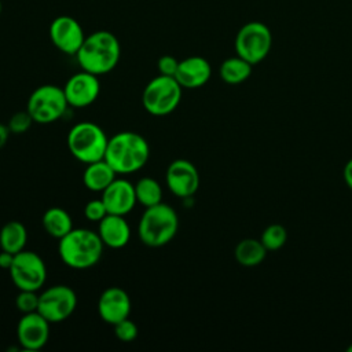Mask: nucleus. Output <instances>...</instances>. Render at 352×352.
I'll list each match as a JSON object with an SVG mask.
<instances>
[{
  "label": "nucleus",
  "instance_id": "obj_5",
  "mask_svg": "<svg viewBox=\"0 0 352 352\" xmlns=\"http://www.w3.org/2000/svg\"><path fill=\"white\" fill-rule=\"evenodd\" d=\"M109 138L95 122L82 121L73 125L67 133L66 144L70 154L82 164L104 158Z\"/></svg>",
  "mask_w": 352,
  "mask_h": 352
},
{
  "label": "nucleus",
  "instance_id": "obj_27",
  "mask_svg": "<svg viewBox=\"0 0 352 352\" xmlns=\"http://www.w3.org/2000/svg\"><path fill=\"white\" fill-rule=\"evenodd\" d=\"M114 334L122 342H132L138 337V326L129 318L114 324Z\"/></svg>",
  "mask_w": 352,
  "mask_h": 352
},
{
  "label": "nucleus",
  "instance_id": "obj_12",
  "mask_svg": "<svg viewBox=\"0 0 352 352\" xmlns=\"http://www.w3.org/2000/svg\"><path fill=\"white\" fill-rule=\"evenodd\" d=\"M52 44L66 55H76L85 40V33L77 19L69 15L56 16L50 25Z\"/></svg>",
  "mask_w": 352,
  "mask_h": 352
},
{
  "label": "nucleus",
  "instance_id": "obj_26",
  "mask_svg": "<svg viewBox=\"0 0 352 352\" xmlns=\"http://www.w3.org/2000/svg\"><path fill=\"white\" fill-rule=\"evenodd\" d=\"M15 305L22 314L36 312L38 308V294L34 290H19L15 297Z\"/></svg>",
  "mask_w": 352,
  "mask_h": 352
},
{
  "label": "nucleus",
  "instance_id": "obj_11",
  "mask_svg": "<svg viewBox=\"0 0 352 352\" xmlns=\"http://www.w3.org/2000/svg\"><path fill=\"white\" fill-rule=\"evenodd\" d=\"M165 183L168 190L177 198H191L199 187V173L188 160L172 161L165 172Z\"/></svg>",
  "mask_w": 352,
  "mask_h": 352
},
{
  "label": "nucleus",
  "instance_id": "obj_4",
  "mask_svg": "<svg viewBox=\"0 0 352 352\" xmlns=\"http://www.w3.org/2000/svg\"><path fill=\"white\" fill-rule=\"evenodd\" d=\"M179 230V216L176 210L165 204L148 206L140 216L138 234L143 245L148 248H161L168 245Z\"/></svg>",
  "mask_w": 352,
  "mask_h": 352
},
{
  "label": "nucleus",
  "instance_id": "obj_15",
  "mask_svg": "<svg viewBox=\"0 0 352 352\" xmlns=\"http://www.w3.org/2000/svg\"><path fill=\"white\" fill-rule=\"evenodd\" d=\"M132 302L129 294L118 286H110L102 292L98 300V314L109 324H116L129 318Z\"/></svg>",
  "mask_w": 352,
  "mask_h": 352
},
{
  "label": "nucleus",
  "instance_id": "obj_18",
  "mask_svg": "<svg viewBox=\"0 0 352 352\" xmlns=\"http://www.w3.org/2000/svg\"><path fill=\"white\" fill-rule=\"evenodd\" d=\"M98 235L110 249H122L131 239V227L124 216L107 213L98 223Z\"/></svg>",
  "mask_w": 352,
  "mask_h": 352
},
{
  "label": "nucleus",
  "instance_id": "obj_23",
  "mask_svg": "<svg viewBox=\"0 0 352 352\" xmlns=\"http://www.w3.org/2000/svg\"><path fill=\"white\" fill-rule=\"evenodd\" d=\"M252 67H253L252 63H249L248 60H245L238 55L227 58L220 65V69H219L220 78L227 84H232V85L241 84L250 77Z\"/></svg>",
  "mask_w": 352,
  "mask_h": 352
},
{
  "label": "nucleus",
  "instance_id": "obj_35",
  "mask_svg": "<svg viewBox=\"0 0 352 352\" xmlns=\"http://www.w3.org/2000/svg\"><path fill=\"white\" fill-rule=\"evenodd\" d=\"M1 10H3V6H1V0H0V15H1Z\"/></svg>",
  "mask_w": 352,
  "mask_h": 352
},
{
  "label": "nucleus",
  "instance_id": "obj_34",
  "mask_svg": "<svg viewBox=\"0 0 352 352\" xmlns=\"http://www.w3.org/2000/svg\"><path fill=\"white\" fill-rule=\"evenodd\" d=\"M348 352H352V345H349V346H348Z\"/></svg>",
  "mask_w": 352,
  "mask_h": 352
},
{
  "label": "nucleus",
  "instance_id": "obj_17",
  "mask_svg": "<svg viewBox=\"0 0 352 352\" xmlns=\"http://www.w3.org/2000/svg\"><path fill=\"white\" fill-rule=\"evenodd\" d=\"M212 76L210 63L198 55L179 60L175 78L186 89H195L205 85Z\"/></svg>",
  "mask_w": 352,
  "mask_h": 352
},
{
  "label": "nucleus",
  "instance_id": "obj_1",
  "mask_svg": "<svg viewBox=\"0 0 352 352\" xmlns=\"http://www.w3.org/2000/svg\"><path fill=\"white\" fill-rule=\"evenodd\" d=\"M150 158L148 142L138 132L122 131L109 138L104 161L117 175L140 170Z\"/></svg>",
  "mask_w": 352,
  "mask_h": 352
},
{
  "label": "nucleus",
  "instance_id": "obj_10",
  "mask_svg": "<svg viewBox=\"0 0 352 352\" xmlns=\"http://www.w3.org/2000/svg\"><path fill=\"white\" fill-rule=\"evenodd\" d=\"M76 292L67 285H54L38 294L37 311L50 323H59L66 320L76 311Z\"/></svg>",
  "mask_w": 352,
  "mask_h": 352
},
{
  "label": "nucleus",
  "instance_id": "obj_16",
  "mask_svg": "<svg viewBox=\"0 0 352 352\" xmlns=\"http://www.w3.org/2000/svg\"><path fill=\"white\" fill-rule=\"evenodd\" d=\"M102 201L109 213L111 214H121L125 216L138 204L135 186L122 177H116L109 187L102 191Z\"/></svg>",
  "mask_w": 352,
  "mask_h": 352
},
{
  "label": "nucleus",
  "instance_id": "obj_7",
  "mask_svg": "<svg viewBox=\"0 0 352 352\" xmlns=\"http://www.w3.org/2000/svg\"><path fill=\"white\" fill-rule=\"evenodd\" d=\"M69 107L63 88L45 84L37 87L28 99L26 110L37 124H51L63 117Z\"/></svg>",
  "mask_w": 352,
  "mask_h": 352
},
{
  "label": "nucleus",
  "instance_id": "obj_6",
  "mask_svg": "<svg viewBox=\"0 0 352 352\" xmlns=\"http://www.w3.org/2000/svg\"><path fill=\"white\" fill-rule=\"evenodd\" d=\"M182 95L183 88L175 77L158 74L146 84L142 92V104L148 114L164 117L177 109Z\"/></svg>",
  "mask_w": 352,
  "mask_h": 352
},
{
  "label": "nucleus",
  "instance_id": "obj_22",
  "mask_svg": "<svg viewBox=\"0 0 352 352\" xmlns=\"http://www.w3.org/2000/svg\"><path fill=\"white\" fill-rule=\"evenodd\" d=\"M267 252L268 250L264 248L260 239L246 238L238 242L234 250V256L242 267H256L263 263Z\"/></svg>",
  "mask_w": 352,
  "mask_h": 352
},
{
  "label": "nucleus",
  "instance_id": "obj_14",
  "mask_svg": "<svg viewBox=\"0 0 352 352\" xmlns=\"http://www.w3.org/2000/svg\"><path fill=\"white\" fill-rule=\"evenodd\" d=\"M50 322L38 312L22 314L16 324V338L22 349L38 351L50 340Z\"/></svg>",
  "mask_w": 352,
  "mask_h": 352
},
{
  "label": "nucleus",
  "instance_id": "obj_31",
  "mask_svg": "<svg viewBox=\"0 0 352 352\" xmlns=\"http://www.w3.org/2000/svg\"><path fill=\"white\" fill-rule=\"evenodd\" d=\"M14 257H15L14 253L1 250V252H0V268H3V270H10V267L12 265Z\"/></svg>",
  "mask_w": 352,
  "mask_h": 352
},
{
  "label": "nucleus",
  "instance_id": "obj_3",
  "mask_svg": "<svg viewBox=\"0 0 352 352\" xmlns=\"http://www.w3.org/2000/svg\"><path fill=\"white\" fill-rule=\"evenodd\" d=\"M103 242L98 232L89 228H73L59 239L58 253L65 265L73 270H88L99 263Z\"/></svg>",
  "mask_w": 352,
  "mask_h": 352
},
{
  "label": "nucleus",
  "instance_id": "obj_24",
  "mask_svg": "<svg viewBox=\"0 0 352 352\" xmlns=\"http://www.w3.org/2000/svg\"><path fill=\"white\" fill-rule=\"evenodd\" d=\"M133 186H135L136 201L144 208L162 202V187L154 177H150V176L140 177Z\"/></svg>",
  "mask_w": 352,
  "mask_h": 352
},
{
  "label": "nucleus",
  "instance_id": "obj_13",
  "mask_svg": "<svg viewBox=\"0 0 352 352\" xmlns=\"http://www.w3.org/2000/svg\"><path fill=\"white\" fill-rule=\"evenodd\" d=\"M98 77L96 74L81 70L66 81L63 92L70 107H87L98 99L100 94V81Z\"/></svg>",
  "mask_w": 352,
  "mask_h": 352
},
{
  "label": "nucleus",
  "instance_id": "obj_9",
  "mask_svg": "<svg viewBox=\"0 0 352 352\" xmlns=\"http://www.w3.org/2000/svg\"><path fill=\"white\" fill-rule=\"evenodd\" d=\"M8 272L18 290L38 292L47 280V267L44 260L36 252L26 249L15 254Z\"/></svg>",
  "mask_w": 352,
  "mask_h": 352
},
{
  "label": "nucleus",
  "instance_id": "obj_20",
  "mask_svg": "<svg viewBox=\"0 0 352 352\" xmlns=\"http://www.w3.org/2000/svg\"><path fill=\"white\" fill-rule=\"evenodd\" d=\"M41 224L44 231L58 241L74 228L73 219L69 212L59 206L48 208L43 214Z\"/></svg>",
  "mask_w": 352,
  "mask_h": 352
},
{
  "label": "nucleus",
  "instance_id": "obj_28",
  "mask_svg": "<svg viewBox=\"0 0 352 352\" xmlns=\"http://www.w3.org/2000/svg\"><path fill=\"white\" fill-rule=\"evenodd\" d=\"M33 122H34L33 118L30 117V114H29L28 110H26V111L15 113V114L10 118L7 126H8V129H10L11 133L22 135V133H25V132L32 126Z\"/></svg>",
  "mask_w": 352,
  "mask_h": 352
},
{
  "label": "nucleus",
  "instance_id": "obj_32",
  "mask_svg": "<svg viewBox=\"0 0 352 352\" xmlns=\"http://www.w3.org/2000/svg\"><path fill=\"white\" fill-rule=\"evenodd\" d=\"M344 180L346 186L352 190V158L344 166Z\"/></svg>",
  "mask_w": 352,
  "mask_h": 352
},
{
  "label": "nucleus",
  "instance_id": "obj_30",
  "mask_svg": "<svg viewBox=\"0 0 352 352\" xmlns=\"http://www.w3.org/2000/svg\"><path fill=\"white\" fill-rule=\"evenodd\" d=\"M179 66V60L172 55H162L157 62L158 73L162 76H172L175 77L176 70Z\"/></svg>",
  "mask_w": 352,
  "mask_h": 352
},
{
  "label": "nucleus",
  "instance_id": "obj_25",
  "mask_svg": "<svg viewBox=\"0 0 352 352\" xmlns=\"http://www.w3.org/2000/svg\"><path fill=\"white\" fill-rule=\"evenodd\" d=\"M260 241L267 250H278L286 243L287 231L282 224H271L263 231Z\"/></svg>",
  "mask_w": 352,
  "mask_h": 352
},
{
  "label": "nucleus",
  "instance_id": "obj_19",
  "mask_svg": "<svg viewBox=\"0 0 352 352\" xmlns=\"http://www.w3.org/2000/svg\"><path fill=\"white\" fill-rule=\"evenodd\" d=\"M117 177L116 170L103 160L87 164L82 173L84 186L94 192H102Z\"/></svg>",
  "mask_w": 352,
  "mask_h": 352
},
{
  "label": "nucleus",
  "instance_id": "obj_21",
  "mask_svg": "<svg viewBox=\"0 0 352 352\" xmlns=\"http://www.w3.org/2000/svg\"><path fill=\"white\" fill-rule=\"evenodd\" d=\"M26 242H28V231L21 221L11 220L1 227L0 230L1 250L16 254L25 249Z\"/></svg>",
  "mask_w": 352,
  "mask_h": 352
},
{
  "label": "nucleus",
  "instance_id": "obj_33",
  "mask_svg": "<svg viewBox=\"0 0 352 352\" xmlns=\"http://www.w3.org/2000/svg\"><path fill=\"white\" fill-rule=\"evenodd\" d=\"M10 129L7 125L4 124H0V150L6 146L7 140H8V136H10Z\"/></svg>",
  "mask_w": 352,
  "mask_h": 352
},
{
  "label": "nucleus",
  "instance_id": "obj_29",
  "mask_svg": "<svg viewBox=\"0 0 352 352\" xmlns=\"http://www.w3.org/2000/svg\"><path fill=\"white\" fill-rule=\"evenodd\" d=\"M107 209L104 206V202L102 201V198L99 199H91L87 202V205L84 206V216L94 223H99L106 214H107Z\"/></svg>",
  "mask_w": 352,
  "mask_h": 352
},
{
  "label": "nucleus",
  "instance_id": "obj_2",
  "mask_svg": "<svg viewBox=\"0 0 352 352\" xmlns=\"http://www.w3.org/2000/svg\"><path fill=\"white\" fill-rule=\"evenodd\" d=\"M74 56L81 70L102 76L110 73L118 65L121 45L111 32L98 30L85 36L82 45Z\"/></svg>",
  "mask_w": 352,
  "mask_h": 352
},
{
  "label": "nucleus",
  "instance_id": "obj_8",
  "mask_svg": "<svg viewBox=\"0 0 352 352\" xmlns=\"http://www.w3.org/2000/svg\"><path fill=\"white\" fill-rule=\"evenodd\" d=\"M272 45L270 28L258 21H252L241 26L235 36V52L252 65L265 59Z\"/></svg>",
  "mask_w": 352,
  "mask_h": 352
}]
</instances>
